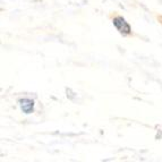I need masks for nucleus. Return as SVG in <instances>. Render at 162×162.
<instances>
[{"mask_svg":"<svg viewBox=\"0 0 162 162\" xmlns=\"http://www.w3.org/2000/svg\"><path fill=\"white\" fill-rule=\"evenodd\" d=\"M112 24L116 27V30L118 31V33L123 36H129L131 34V27L129 23L125 20V17L123 16H116L112 18Z\"/></svg>","mask_w":162,"mask_h":162,"instance_id":"nucleus-1","label":"nucleus"},{"mask_svg":"<svg viewBox=\"0 0 162 162\" xmlns=\"http://www.w3.org/2000/svg\"><path fill=\"white\" fill-rule=\"evenodd\" d=\"M18 104H20V110L23 111L25 115H31V113L34 112L35 103L30 98H22V99H20L18 100Z\"/></svg>","mask_w":162,"mask_h":162,"instance_id":"nucleus-2","label":"nucleus"},{"mask_svg":"<svg viewBox=\"0 0 162 162\" xmlns=\"http://www.w3.org/2000/svg\"><path fill=\"white\" fill-rule=\"evenodd\" d=\"M66 93H67V98H68V99L71 100V101H74L73 96H76V93H74V92L71 91L70 88H66Z\"/></svg>","mask_w":162,"mask_h":162,"instance_id":"nucleus-3","label":"nucleus"}]
</instances>
